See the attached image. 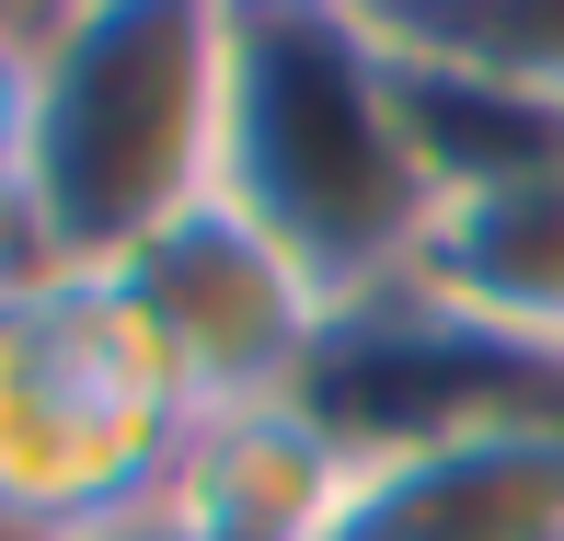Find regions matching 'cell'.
Returning <instances> with one entry per match:
<instances>
[{"label":"cell","instance_id":"6da1fadb","mask_svg":"<svg viewBox=\"0 0 564 541\" xmlns=\"http://www.w3.org/2000/svg\"><path fill=\"white\" fill-rule=\"evenodd\" d=\"M219 196L265 219L346 312L415 277L438 185L403 127V69L369 0H230Z\"/></svg>","mask_w":564,"mask_h":541},{"label":"cell","instance_id":"7a4b0ae2","mask_svg":"<svg viewBox=\"0 0 564 541\" xmlns=\"http://www.w3.org/2000/svg\"><path fill=\"white\" fill-rule=\"evenodd\" d=\"M230 0H58L35 23L23 242L35 266L116 277L150 230L219 196Z\"/></svg>","mask_w":564,"mask_h":541},{"label":"cell","instance_id":"3957f363","mask_svg":"<svg viewBox=\"0 0 564 541\" xmlns=\"http://www.w3.org/2000/svg\"><path fill=\"white\" fill-rule=\"evenodd\" d=\"M196 403L173 392L116 277L23 266L0 289V530L105 541L162 507L173 437Z\"/></svg>","mask_w":564,"mask_h":541},{"label":"cell","instance_id":"277c9868","mask_svg":"<svg viewBox=\"0 0 564 541\" xmlns=\"http://www.w3.org/2000/svg\"><path fill=\"white\" fill-rule=\"evenodd\" d=\"M139 334L162 346L173 392L208 415V403H276V392H312L323 346H335L346 300L276 242L265 219H242L230 196L185 208L173 230H150L139 253L116 266Z\"/></svg>","mask_w":564,"mask_h":541},{"label":"cell","instance_id":"5b68a950","mask_svg":"<svg viewBox=\"0 0 564 541\" xmlns=\"http://www.w3.org/2000/svg\"><path fill=\"white\" fill-rule=\"evenodd\" d=\"M369 541H564V392L415 426L357 473Z\"/></svg>","mask_w":564,"mask_h":541},{"label":"cell","instance_id":"8992f818","mask_svg":"<svg viewBox=\"0 0 564 541\" xmlns=\"http://www.w3.org/2000/svg\"><path fill=\"white\" fill-rule=\"evenodd\" d=\"M357 473H369V450L312 392L208 403L173 437L162 519L185 541H335L357 519Z\"/></svg>","mask_w":564,"mask_h":541},{"label":"cell","instance_id":"52a82bcc","mask_svg":"<svg viewBox=\"0 0 564 541\" xmlns=\"http://www.w3.org/2000/svg\"><path fill=\"white\" fill-rule=\"evenodd\" d=\"M403 300L496 334V346L564 369V185H496V196H449L426 230Z\"/></svg>","mask_w":564,"mask_h":541},{"label":"cell","instance_id":"ba28073f","mask_svg":"<svg viewBox=\"0 0 564 541\" xmlns=\"http://www.w3.org/2000/svg\"><path fill=\"white\" fill-rule=\"evenodd\" d=\"M392 46H426V58H473L507 69L530 93H564V0H369Z\"/></svg>","mask_w":564,"mask_h":541},{"label":"cell","instance_id":"9c48e42d","mask_svg":"<svg viewBox=\"0 0 564 541\" xmlns=\"http://www.w3.org/2000/svg\"><path fill=\"white\" fill-rule=\"evenodd\" d=\"M23 127H35V35L0 23V219H23Z\"/></svg>","mask_w":564,"mask_h":541},{"label":"cell","instance_id":"30bf717a","mask_svg":"<svg viewBox=\"0 0 564 541\" xmlns=\"http://www.w3.org/2000/svg\"><path fill=\"white\" fill-rule=\"evenodd\" d=\"M23 266H35V242H23V219H0V289H12Z\"/></svg>","mask_w":564,"mask_h":541},{"label":"cell","instance_id":"8fae6325","mask_svg":"<svg viewBox=\"0 0 564 541\" xmlns=\"http://www.w3.org/2000/svg\"><path fill=\"white\" fill-rule=\"evenodd\" d=\"M105 541H185V530H173L162 507H150V519H127V530H105Z\"/></svg>","mask_w":564,"mask_h":541},{"label":"cell","instance_id":"7c38bea8","mask_svg":"<svg viewBox=\"0 0 564 541\" xmlns=\"http://www.w3.org/2000/svg\"><path fill=\"white\" fill-rule=\"evenodd\" d=\"M46 12H58V0H0V23H23V35H35Z\"/></svg>","mask_w":564,"mask_h":541},{"label":"cell","instance_id":"4fadbf2b","mask_svg":"<svg viewBox=\"0 0 564 541\" xmlns=\"http://www.w3.org/2000/svg\"><path fill=\"white\" fill-rule=\"evenodd\" d=\"M335 541H369V530H357V519H346V530H335Z\"/></svg>","mask_w":564,"mask_h":541},{"label":"cell","instance_id":"5bb4252c","mask_svg":"<svg viewBox=\"0 0 564 541\" xmlns=\"http://www.w3.org/2000/svg\"><path fill=\"white\" fill-rule=\"evenodd\" d=\"M0 541H12V530H0Z\"/></svg>","mask_w":564,"mask_h":541}]
</instances>
